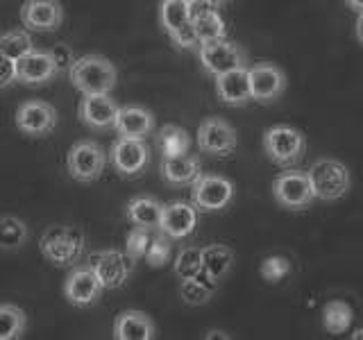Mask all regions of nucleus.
Returning a JSON list of instances; mask_svg holds the SVG:
<instances>
[{
    "mask_svg": "<svg viewBox=\"0 0 363 340\" xmlns=\"http://www.w3.org/2000/svg\"><path fill=\"white\" fill-rule=\"evenodd\" d=\"M34 50L32 37L23 30H11L0 34V57H7V60L18 62L21 57H26L28 52Z\"/></svg>",
    "mask_w": 363,
    "mask_h": 340,
    "instance_id": "obj_30",
    "label": "nucleus"
},
{
    "mask_svg": "<svg viewBox=\"0 0 363 340\" xmlns=\"http://www.w3.org/2000/svg\"><path fill=\"white\" fill-rule=\"evenodd\" d=\"M152 230H145V227H134V230L128 234L125 238V252H128L134 261L136 259H143L147 254V249H150V243H152Z\"/></svg>",
    "mask_w": 363,
    "mask_h": 340,
    "instance_id": "obj_34",
    "label": "nucleus"
},
{
    "mask_svg": "<svg viewBox=\"0 0 363 340\" xmlns=\"http://www.w3.org/2000/svg\"><path fill=\"white\" fill-rule=\"evenodd\" d=\"M234 264V252L227 245H207L202 249V268L209 272L213 279H223Z\"/></svg>",
    "mask_w": 363,
    "mask_h": 340,
    "instance_id": "obj_27",
    "label": "nucleus"
},
{
    "mask_svg": "<svg viewBox=\"0 0 363 340\" xmlns=\"http://www.w3.org/2000/svg\"><path fill=\"white\" fill-rule=\"evenodd\" d=\"M157 143L164 157H179L191 150V136L179 125H164L157 134Z\"/></svg>",
    "mask_w": 363,
    "mask_h": 340,
    "instance_id": "obj_26",
    "label": "nucleus"
},
{
    "mask_svg": "<svg viewBox=\"0 0 363 340\" xmlns=\"http://www.w3.org/2000/svg\"><path fill=\"white\" fill-rule=\"evenodd\" d=\"M196 225H198L196 204L173 202V204H168V207H164L159 232H164L168 238H186L189 234H193Z\"/></svg>",
    "mask_w": 363,
    "mask_h": 340,
    "instance_id": "obj_19",
    "label": "nucleus"
},
{
    "mask_svg": "<svg viewBox=\"0 0 363 340\" xmlns=\"http://www.w3.org/2000/svg\"><path fill=\"white\" fill-rule=\"evenodd\" d=\"M71 84L79 91L82 96L89 94H109L116 86V66H113L107 57L102 55H84L75 60L71 73Z\"/></svg>",
    "mask_w": 363,
    "mask_h": 340,
    "instance_id": "obj_2",
    "label": "nucleus"
},
{
    "mask_svg": "<svg viewBox=\"0 0 363 340\" xmlns=\"http://www.w3.org/2000/svg\"><path fill=\"white\" fill-rule=\"evenodd\" d=\"M272 196H275L277 204L291 211L306 209L315 198L309 173H300V170H286V173H281L272 181Z\"/></svg>",
    "mask_w": 363,
    "mask_h": 340,
    "instance_id": "obj_5",
    "label": "nucleus"
},
{
    "mask_svg": "<svg viewBox=\"0 0 363 340\" xmlns=\"http://www.w3.org/2000/svg\"><path fill=\"white\" fill-rule=\"evenodd\" d=\"M264 150L272 164L293 168L304 157L306 139L300 130L291 128V125H272L264 132Z\"/></svg>",
    "mask_w": 363,
    "mask_h": 340,
    "instance_id": "obj_3",
    "label": "nucleus"
},
{
    "mask_svg": "<svg viewBox=\"0 0 363 340\" xmlns=\"http://www.w3.org/2000/svg\"><path fill=\"white\" fill-rule=\"evenodd\" d=\"M109 162L118 175L123 177H134L145 170L147 162H150V150L143 139H128V136H118L111 145Z\"/></svg>",
    "mask_w": 363,
    "mask_h": 340,
    "instance_id": "obj_9",
    "label": "nucleus"
},
{
    "mask_svg": "<svg viewBox=\"0 0 363 340\" xmlns=\"http://www.w3.org/2000/svg\"><path fill=\"white\" fill-rule=\"evenodd\" d=\"M352 309L350 304H345L343 300H334V302H327L325 309H323V322H325V329L329 334H345L350 324H352Z\"/></svg>",
    "mask_w": 363,
    "mask_h": 340,
    "instance_id": "obj_28",
    "label": "nucleus"
},
{
    "mask_svg": "<svg viewBox=\"0 0 363 340\" xmlns=\"http://www.w3.org/2000/svg\"><path fill=\"white\" fill-rule=\"evenodd\" d=\"M216 293V288H211L209 283L200 281L198 277H191V279H182L179 283V295L182 300L191 306H200V304H207L211 300V295Z\"/></svg>",
    "mask_w": 363,
    "mask_h": 340,
    "instance_id": "obj_32",
    "label": "nucleus"
},
{
    "mask_svg": "<svg viewBox=\"0 0 363 340\" xmlns=\"http://www.w3.org/2000/svg\"><path fill=\"white\" fill-rule=\"evenodd\" d=\"M352 338H354V340H361V338H363V329H359L357 334H352Z\"/></svg>",
    "mask_w": 363,
    "mask_h": 340,
    "instance_id": "obj_41",
    "label": "nucleus"
},
{
    "mask_svg": "<svg viewBox=\"0 0 363 340\" xmlns=\"http://www.w3.org/2000/svg\"><path fill=\"white\" fill-rule=\"evenodd\" d=\"M200 62L204 66V71L211 75H223L230 73L234 68H243L245 66V52L238 48L232 41H209V43H200Z\"/></svg>",
    "mask_w": 363,
    "mask_h": 340,
    "instance_id": "obj_11",
    "label": "nucleus"
},
{
    "mask_svg": "<svg viewBox=\"0 0 363 340\" xmlns=\"http://www.w3.org/2000/svg\"><path fill=\"white\" fill-rule=\"evenodd\" d=\"M16 128L28 136H45L57 125V109L43 100H28L16 109Z\"/></svg>",
    "mask_w": 363,
    "mask_h": 340,
    "instance_id": "obj_13",
    "label": "nucleus"
},
{
    "mask_svg": "<svg viewBox=\"0 0 363 340\" xmlns=\"http://www.w3.org/2000/svg\"><path fill=\"white\" fill-rule=\"evenodd\" d=\"M164 204L157 202L155 198L139 196L130 200L128 204V218L134 227H145V230H159L162 225Z\"/></svg>",
    "mask_w": 363,
    "mask_h": 340,
    "instance_id": "obj_24",
    "label": "nucleus"
},
{
    "mask_svg": "<svg viewBox=\"0 0 363 340\" xmlns=\"http://www.w3.org/2000/svg\"><path fill=\"white\" fill-rule=\"evenodd\" d=\"M162 175L168 184L173 186H186L193 184L200 173V159L193 154H179V157H164L162 162Z\"/></svg>",
    "mask_w": 363,
    "mask_h": 340,
    "instance_id": "obj_23",
    "label": "nucleus"
},
{
    "mask_svg": "<svg viewBox=\"0 0 363 340\" xmlns=\"http://www.w3.org/2000/svg\"><path fill=\"white\" fill-rule=\"evenodd\" d=\"M16 82V62L0 57V89H7Z\"/></svg>",
    "mask_w": 363,
    "mask_h": 340,
    "instance_id": "obj_38",
    "label": "nucleus"
},
{
    "mask_svg": "<svg viewBox=\"0 0 363 340\" xmlns=\"http://www.w3.org/2000/svg\"><path fill=\"white\" fill-rule=\"evenodd\" d=\"M118 109L109 94H89L79 102V120L91 130H109L116 125Z\"/></svg>",
    "mask_w": 363,
    "mask_h": 340,
    "instance_id": "obj_15",
    "label": "nucleus"
},
{
    "mask_svg": "<svg viewBox=\"0 0 363 340\" xmlns=\"http://www.w3.org/2000/svg\"><path fill=\"white\" fill-rule=\"evenodd\" d=\"M113 338L118 340H152L155 322L143 311H125L113 322Z\"/></svg>",
    "mask_w": 363,
    "mask_h": 340,
    "instance_id": "obj_22",
    "label": "nucleus"
},
{
    "mask_svg": "<svg viewBox=\"0 0 363 340\" xmlns=\"http://www.w3.org/2000/svg\"><path fill=\"white\" fill-rule=\"evenodd\" d=\"M191 186L193 204L200 211H223L234 200V184L220 175H200Z\"/></svg>",
    "mask_w": 363,
    "mask_h": 340,
    "instance_id": "obj_7",
    "label": "nucleus"
},
{
    "mask_svg": "<svg viewBox=\"0 0 363 340\" xmlns=\"http://www.w3.org/2000/svg\"><path fill=\"white\" fill-rule=\"evenodd\" d=\"M236 130L223 118H207L198 128V145L202 152L213 157H227L236 150Z\"/></svg>",
    "mask_w": 363,
    "mask_h": 340,
    "instance_id": "obj_12",
    "label": "nucleus"
},
{
    "mask_svg": "<svg viewBox=\"0 0 363 340\" xmlns=\"http://www.w3.org/2000/svg\"><path fill=\"white\" fill-rule=\"evenodd\" d=\"M48 52H50L52 62H55L57 75H60V73H71V68H73V64H75V55H73V50H71V45H66V43H55Z\"/></svg>",
    "mask_w": 363,
    "mask_h": 340,
    "instance_id": "obj_37",
    "label": "nucleus"
},
{
    "mask_svg": "<svg viewBox=\"0 0 363 340\" xmlns=\"http://www.w3.org/2000/svg\"><path fill=\"white\" fill-rule=\"evenodd\" d=\"M261 277L270 283L281 281L286 275H291V261L286 256H268L261 261Z\"/></svg>",
    "mask_w": 363,
    "mask_h": 340,
    "instance_id": "obj_35",
    "label": "nucleus"
},
{
    "mask_svg": "<svg viewBox=\"0 0 363 340\" xmlns=\"http://www.w3.org/2000/svg\"><path fill=\"white\" fill-rule=\"evenodd\" d=\"M28 225L14 218V215H3L0 218V249H18L28 241Z\"/></svg>",
    "mask_w": 363,
    "mask_h": 340,
    "instance_id": "obj_29",
    "label": "nucleus"
},
{
    "mask_svg": "<svg viewBox=\"0 0 363 340\" xmlns=\"http://www.w3.org/2000/svg\"><path fill=\"white\" fill-rule=\"evenodd\" d=\"M84 232L75 225H52L43 232L39 241L41 254L60 268L77 264L84 254Z\"/></svg>",
    "mask_w": 363,
    "mask_h": 340,
    "instance_id": "obj_1",
    "label": "nucleus"
},
{
    "mask_svg": "<svg viewBox=\"0 0 363 340\" xmlns=\"http://www.w3.org/2000/svg\"><path fill=\"white\" fill-rule=\"evenodd\" d=\"M159 21H162V28L168 32V37H173L179 30L191 26L193 21L191 3H186V0H162Z\"/></svg>",
    "mask_w": 363,
    "mask_h": 340,
    "instance_id": "obj_25",
    "label": "nucleus"
},
{
    "mask_svg": "<svg viewBox=\"0 0 363 340\" xmlns=\"http://www.w3.org/2000/svg\"><path fill=\"white\" fill-rule=\"evenodd\" d=\"M313 196L318 200L334 202L350 191V170L336 159H318L309 170Z\"/></svg>",
    "mask_w": 363,
    "mask_h": 340,
    "instance_id": "obj_4",
    "label": "nucleus"
},
{
    "mask_svg": "<svg viewBox=\"0 0 363 340\" xmlns=\"http://www.w3.org/2000/svg\"><path fill=\"white\" fill-rule=\"evenodd\" d=\"M168 259H170V243H168V236H166L164 232H159V236L152 238L150 249H147V254H145V261H147V266L162 268Z\"/></svg>",
    "mask_w": 363,
    "mask_h": 340,
    "instance_id": "obj_36",
    "label": "nucleus"
},
{
    "mask_svg": "<svg viewBox=\"0 0 363 340\" xmlns=\"http://www.w3.org/2000/svg\"><path fill=\"white\" fill-rule=\"evenodd\" d=\"M89 266L96 270L105 290H113L128 281L134 259L128 252H118V249H102V252H94L89 256Z\"/></svg>",
    "mask_w": 363,
    "mask_h": 340,
    "instance_id": "obj_8",
    "label": "nucleus"
},
{
    "mask_svg": "<svg viewBox=\"0 0 363 340\" xmlns=\"http://www.w3.org/2000/svg\"><path fill=\"white\" fill-rule=\"evenodd\" d=\"M26 313L14 304H0V340H16L26 332Z\"/></svg>",
    "mask_w": 363,
    "mask_h": 340,
    "instance_id": "obj_31",
    "label": "nucleus"
},
{
    "mask_svg": "<svg viewBox=\"0 0 363 340\" xmlns=\"http://www.w3.org/2000/svg\"><path fill=\"white\" fill-rule=\"evenodd\" d=\"M216 94L220 102L230 107H241L252 100V84H250V68H234L230 73L216 75Z\"/></svg>",
    "mask_w": 363,
    "mask_h": 340,
    "instance_id": "obj_18",
    "label": "nucleus"
},
{
    "mask_svg": "<svg viewBox=\"0 0 363 340\" xmlns=\"http://www.w3.org/2000/svg\"><path fill=\"white\" fill-rule=\"evenodd\" d=\"M191 11H193V28H196L200 43L225 39L227 32L225 21L213 5H209L207 0H198V3L191 5Z\"/></svg>",
    "mask_w": 363,
    "mask_h": 340,
    "instance_id": "obj_21",
    "label": "nucleus"
},
{
    "mask_svg": "<svg viewBox=\"0 0 363 340\" xmlns=\"http://www.w3.org/2000/svg\"><path fill=\"white\" fill-rule=\"evenodd\" d=\"M68 173L77 181H96L107 166V152L94 141L75 143L66 157Z\"/></svg>",
    "mask_w": 363,
    "mask_h": 340,
    "instance_id": "obj_6",
    "label": "nucleus"
},
{
    "mask_svg": "<svg viewBox=\"0 0 363 340\" xmlns=\"http://www.w3.org/2000/svg\"><path fill=\"white\" fill-rule=\"evenodd\" d=\"M57 75L55 62L48 50H37L28 52L26 57H21L16 62V82L26 86H39L50 82Z\"/></svg>",
    "mask_w": 363,
    "mask_h": 340,
    "instance_id": "obj_16",
    "label": "nucleus"
},
{
    "mask_svg": "<svg viewBox=\"0 0 363 340\" xmlns=\"http://www.w3.org/2000/svg\"><path fill=\"white\" fill-rule=\"evenodd\" d=\"M102 290H105V286H102L96 270L89 264L73 268L64 281V298L68 300V304L79 306V309L96 304L100 300Z\"/></svg>",
    "mask_w": 363,
    "mask_h": 340,
    "instance_id": "obj_10",
    "label": "nucleus"
},
{
    "mask_svg": "<svg viewBox=\"0 0 363 340\" xmlns=\"http://www.w3.org/2000/svg\"><path fill=\"white\" fill-rule=\"evenodd\" d=\"M250 84H252V100L272 102L277 100L286 89V75L281 68L272 64H255L250 68Z\"/></svg>",
    "mask_w": 363,
    "mask_h": 340,
    "instance_id": "obj_17",
    "label": "nucleus"
},
{
    "mask_svg": "<svg viewBox=\"0 0 363 340\" xmlns=\"http://www.w3.org/2000/svg\"><path fill=\"white\" fill-rule=\"evenodd\" d=\"M62 21L64 7L60 0H26L21 7V23L34 32H52Z\"/></svg>",
    "mask_w": 363,
    "mask_h": 340,
    "instance_id": "obj_14",
    "label": "nucleus"
},
{
    "mask_svg": "<svg viewBox=\"0 0 363 340\" xmlns=\"http://www.w3.org/2000/svg\"><path fill=\"white\" fill-rule=\"evenodd\" d=\"M357 37L363 43V11H359V18H357Z\"/></svg>",
    "mask_w": 363,
    "mask_h": 340,
    "instance_id": "obj_39",
    "label": "nucleus"
},
{
    "mask_svg": "<svg viewBox=\"0 0 363 340\" xmlns=\"http://www.w3.org/2000/svg\"><path fill=\"white\" fill-rule=\"evenodd\" d=\"M202 270V249L184 247L175 259V275L179 279H191Z\"/></svg>",
    "mask_w": 363,
    "mask_h": 340,
    "instance_id": "obj_33",
    "label": "nucleus"
},
{
    "mask_svg": "<svg viewBox=\"0 0 363 340\" xmlns=\"http://www.w3.org/2000/svg\"><path fill=\"white\" fill-rule=\"evenodd\" d=\"M347 7H352L354 11H363V0H345Z\"/></svg>",
    "mask_w": 363,
    "mask_h": 340,
    "instance_id": "obj_40",
    "label": "nucleus"
},
{
    "mask_svg": "<svg viewBox=\"0 0 363 340\" xmlns=\"http://www.w3.org/2000/svg\"><path fill=\"white\" fill-rule=\"evenodd\" d=\"M113 130H116L118 136H128V139H145L155 130V116L152 111H147L145 107L139 105L121 107Z\"/></svg>",
    "mask_w": 363,
    "mask_h": 340,
    "instance_id": "obj_20",
    "label": "nucleus"
},
{
    "mask_svg": "<svg viewBox=\"0 0 363 340\" xmlns=\"http://www.w3.org/2000/svg\"><path fill=\"white\" fill-rule=\"evenodd\" d=\"M186 3H191V5H193V3H198V0H186Z\"/></svg>",
    "mask_w": 363,
    "mask_h": 340,
    "instance_id": "obj_42",
    "label": "nucleus"
}]
</instances>
